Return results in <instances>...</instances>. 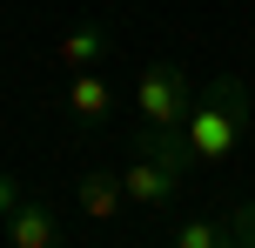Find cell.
Instances as JSON below:
<instances>
[{
    "mask_svg": "<svg viewBox=\"0 0 255 248\" xmlns=\"http://www.w3.org/2000/svg\"><path fill=\"white\" fill-rule=\"evenodd\" d=\"M108 107H115V87L101 81V67H81V74L67 81V114H74L81 128H94Z\"/></svg>",
    "mask_w": 255,
    "mask_h": 248,
    "instance_id": "cell-6",
    "label": "cell"
},
{
    "mask_svg": "<svg viewBox=\"0 0 255 248\" xmlns=\"http://www.w3.org/2000/svg\"><path fill=\"white\" fill-rule=\"evenodd\" d=\"M168 242H175V248H222V222H208V215H181V222L168 228Z\"/></svg>",
    "mask_w": 255,
    "mask_h": 248,
    "instance_id": "cell-7",
    "label": "cell"
},
{
    "mask_svg": "<svg viewBox=\"0 0 255 248\" xmlns=\"http://www.w3.org/2000/svg\"><path fill=\"white\" fill-rule=\"evenodd\" d=\"M74 208L88 215V222H121L128 215V188H121V168H81V181H74Z\"/></svg>",
    "mask_w": 255,
    "mask_h": 248,
    "instance_id": "cell-3",
    "label": "cell"
},
{
    "mask_svg": "<svg viewBox=\"0 0 255 248\" xmlns=\"http://www.w3.org/2000/svg\"><path fill=\"white\" fill-rule=\"evenodd\" d=\"M0 235H7L13 248H54V242H61V222H54V208L40 195H20L13 215L0 222Z\"/></svg>",
    "mask_w": 255,
    "mask_h": 248,
    "instance_id": "cell-5",
    "label": "cell"
},
{
    "mask_svg": "<svg viewBox=\"0 0 255 248\" xmlns=\"http://www.w3.org/2000/svg\"><path fill=\"white\" fill-rule=\"evenodd\" d=\"M20 195H27V188H20V181H13V174H7V168H0V222H7V215H13V201H20Z\"/></svg>",
    "mask_w": 255,
    "mask_h": 248,
    "instance_id": "cell-9",
    "label": "cell"
},
{
    "mask_svg": "<svg viewBox=\"0 0 255 248\" xmlns=\"http://www.w3.org/2000/svg\"><path fill=\"white\" fill-rule=\"evenodd\" d=\"M188 101H195V74L175 61V54H161V61L141 67V81H134V114H141L148 134H181Z\"/></svg>",
    "mask_w": 255,
    "mask_h": 248,
    "instance_id": "cell-2",
    "label": "cell"
},
{
    "mask_svg": "<svg viewBox=\"0 0 255 248\" xmlns=\"http://www.w3.org/2000/svg\"><path fill=\"white\" fill-rule=\"evenodd\" d=\"M255 128V107H249V87L235 74H215L208 87H195L188 101V121H181V148H188L202 168H222L235 148L249 141Z\"/></svg>",
    "mask_w": 255,
    "mask_h": 248,
    "instance_id": "cell-1",
    "label": "cell"
},
{
    "mask_svg": "<svg viewBox=\"0 0 255 248\" xmlns=\"http://www.w3.org/2000/svg\"><path fill=\"white\" fill-rule=\"evenodd\" d=\"M255 242V201H229L222 215V248H249Z\"/></svg>",
    "mask_w": 255,
    "mask_h": 248,
    "instance_id": "cell-8",
    "label": "cell"
},
{
    "mask_svg": "<svg viewBox=\"0 0 255 248\" xmlns=\"http://www.w3.org/2000/svg\"><path fill=\"white\" fill-rule=\"evenodd\" d=\"M108 54H115V27H108V20H74L61 40H54V61H61L67 74H81V67H101Z\"/></svg>",
    "mask_w": 255,
    "mask_h": 248,
    "instance_id": "cell-4",
    "label": "cell"
}]
</instances>
